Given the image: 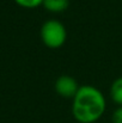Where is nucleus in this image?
I'll use <instances>...</instances> for the list:
<instances>
[{
  "mask_svg": "<svg viewBox=\"0 0 122 123\" xmlns=\"http://www.w3.org/2000/svg\"><path fill=\"white\" fill-rule=\"evenodd\" d=\"M107 99L93 85H80L72 99V116L78 123H95L104 115Z\"/></svg>",
  "mask_w": 122,
  "mask_h": 123,
  "instance_id": "f257e3e1",
  "label": "nucleus"
},
{
  "mask_svg": "<svg viewBox=\"0 0 122 123\" xmlns=\"http://www.w3.org/2000/svg\"><path fill=\"white\" fill-rule=\"evenodd\" d=\"M42 43L49 49H59L67 41L66 26L58 19L51 18L45 20L40 30Z\"/></svg>",
  "mask_w": 122,
  "mask_h": 123,
  "instance_id": "f03ea898",
  "label": "nucleus"
},
{
  "mask_svg": "<svg viewBox=\"0 0 122 123\" xmlns=\"http://www.w3.org/2000/svg\"><path fill=\"white\" fill-rule=\"evenodd\" d=\"M80 85L78 84V81L72 75H67V74L60 75L54 82L55 92L61 98H65V99H73Z\"/></svg>",
  "mask_w": 122,
  "mask_h": 123,
  "instance_id": "7ed1b4c3",
  "label": "nucleus"
},
{
  "mask_svg": "<svg viewBox=\"0 0 122 123\" xmlns=\"http://www.w3.org/2000/svg\"><path fill=\"white\" fill-rule=\"evenodd\" d=\"M42 7L49 13L59 14L70 7V0H43Z\"/></svg>",
  "mask_w": 122,
  "mask_h": 123,
  "instance_id": "20e7f679",
  "label": "nucleus"
},
{
  "mask_svg": "<svg viewBox=\"0 0 122 123\" xmlns=\"http://www.w3.org/2000/svg\"><path fill=\"white\" fill-rule=\"evenodd\" d=\"M109 94H110L111 100L117 106H122V77L116 78L111 82Z\"/></svg>",
  "mask_w": 122,
  "mask_h": 123,
  "instance_id": "39448f33",
  "label": "nucleus"
},
{
  "mask_svg": "<svg viewBox=\"0 0 122 123\" xmlns=\"http://www.w3.org/2000/svg\"><path fill=\"white\" fill-rule=\"evenodd\" d=\"M18 6L28 10H32L36 7H40L43 4V0H13Z\"/></svg>",
  "mask_w": 122,
  "mask_h": 123,
  "instance_id": "423d86ee",
  "label": "nucleus"
},
{
  "mask_svg": "<svg viewBox=\"0 0 122 123\" xmlns=\"http://www.w3.org/2000/svg\"><path fill=\"white\" fill-rule=\"evenodd\" d=\"M111 122L113 123H122V106H117L113 115H111Z\"/></svg>",
  "mask_w": 122,
  "mask_h": 123,
  "instance_id": "0eeeda50",
  "label": "nucleus"
}]
</instances>
